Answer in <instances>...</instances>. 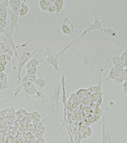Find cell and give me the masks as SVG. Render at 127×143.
<instances>
[{
	"instance_id": "cell-43",
	"label": "cell",
	"mask_w": 127,
	"mask_h": 143,
	"mask_svg": "<svg viewBox=\"0 0 127 143\" xmlns=\"http://www.w3.org/2000/svg\"><path fill=\"white\" fill-rule=\"evenodd\" d=\"M2 28H0V35L2 34Z\"/></svg>"
},
{
	"instance_id": "cell-26",
	"label": "cell",
	"mask_w": 127,
	"mask_h": 143,
	"mask_svg": "<svg viewBox=\"0 0 127 143\" xmlns=\"http://www.w3.org/2000/svg\"><path fill=\"white\" fill-rule=\"evenodd\" d=\"M120 58L122 61L125 64L127 61V53L126 50H124V51L122 53V55L120 56Z\"/></svg>"
},
{
	"instance_id": "cell-28",
	"label": "cell",
	"mask_w": 127,
	"mask_h": 143,
	"mask_svg": "<svg viewBox=\"0 0 127 143\" xmlns=\"http://www.w3.org/2000/svg\"><path fill=\"white\" fill-rule=\"evenodd\" d=\"M47 120V118H45L44 120H43V121H42L41 122L38 123L36 125H34V129L35 131H38L39 130L41 127L42 125H43V124L44 123V122H46V120Z\"/></svg>"
},
{
	"instance_id": "cell-33",
	"label": "cell",
	"mask_w": 127,
	"mask_h": 143,
	"mask_svg": "<svg viewBox=\"0 0 127 143\" xmlns=\"http://www.w3.org/2000/svg\"><path fill=\"white\" fill-rule=\"evenodd\" d=\"M14 138L12 136H9L7 137V138L6 139V143H14Z\"/></svg>"
},
{
	"instance_id": "cell-18",
	"label": "cell",
	"mask_w": 127,
	"mask_h": 143,
	"mask_svg": "<svg viewBox=\"0 0 127 143\" xmlns=\"http://www.w3.org/2000/svg\"><path fill=\"white\" fill-rule=\"evenodd\" d=\"M112 63H113L114 65L115 66H121L122 68H124L125 66L124 63L120 59V57H113L112 59Z\"/></svg>"
},
{
	"instance_id": "cell-29",
	"label": "cell",
	"mask_w": 127,
	"mask_h": 143,
	"mask_svg": "<svg viewBox=\"0 0 127 143\" xmlns=\"http://www.w3.org/2000/svg\"><path fill=\"white\" fill-rule=\"evenodd\" d=\"M32 114H33L34 118H36L41 119L42 117L45 115L44 114H43H43H41L40 113H39L38 112H36V111H34L32 112Z\"/></svg>"
},
{
	"instance_id": "cell-35",
	"label": "cell",
	"mask_w": 127,
	"mask_h": 143,
	"mask_svg": "<svg viewBox=\"0 0 127 143\" xmlns=\"http://www.w3.org/2000/svg\"><path fill=\"white\" fill-rule=\"evenodd\" d=\"M41 119L34 118L33 120L32 121V123H33L34 125H36V124H38V123H40V121H41Z\"/></svg>"
},
{
	"instance_id": "cell-23",
	"label": "cell",
	"mask_w": 127,
	"mask_h": 143,
	"mask_svg": "<svg viewBox=\"0 0 127 143\" xmlns=\"http://www.w3.org/2000/svg\"><path fill=\"white\" fill-rule=\"evenodd\" d=\"M126 81V80L122 76H118L114 80V82L116 84L122 83L123 82H124Z\"/></svg>"
},
{
	"instance_id": "cell-48",
	"label": "cell",
	"mask_w": 127,
	"mask_h": 143,
	"mask_svg": "<svg viewBox=\"0 0 127 143\" xmlns=\"http://www.w3.org/2000/svg\"><path fill=\"white\" fill-rule=\"evenodd\" d=\"M0 143H2V142H0Z\"/></svg>"
},
{
	"instance_id": "cell-25",
	"label": "cell",
	"mask_w": 127,
	"mask_h": 143,
	"mask_svg": "<svg viewBox=\"0 0 127 143\" xmlns=\"http://www.w3.org/2000/svg\"><path fill=\"white\" fill-rule=\"evenodd\" d=\"M21 2L22 1L20 0H10L8 1V5L12 8L16 4L21 3Z\"/></svg>"
},
{
	"instance_id": "cell-24",
	"label": "cell",
	"mask_w": 127,
	"mask_h": 143,
	"mask_svg": "<svg viewBox=\"0 0 127 143\" xmlns=\"http://www.w3.org/2000/svg\"><path fill=\"white\" fill-rule=\"evenodd\" d=\"M39 7L42 11H48V6L46 5L42 2V0H41L39 3Z\"/></svg>"
},
{
	"instance_id": "cell-30",
	"label": "cell",
	"mask_w": 127,
	"mask_h": 143,
	"mask_svg": "<svg viewBox=\"0 0 127 143\" xmlns=\"http://www.w3.org/2000/svg\"><path fill=\"white\" fill-rule=\"evenodd\" d=\"M48 11L50 13L56 12V8L54 3L49 6L48 9Z\"/></svg>"
},
{
	"instance_id": "cell-21",
	"label": "cell",
	"mask_w": 127,
	"mask_h": 143,
	"mask_svg": "<svg viewBox=\"0 0 127 143\" xmlns=\"http://www.w3.org/2000/svg\"><path fill=\"white\" fill-rule=\"evenodd\" d=\"M35 95H36L35 96H34V98L40 99L41 100H42V101L43 102H46V95H44V93L42 91H38L37 90Z\"/></svg>"
},
{
	"instance_id": "cell-39",
	"label": "cell",
	"mask_w": 127,
	"mask_h": 143,
	"mask_svg": "<svg viewBox=\"0 0 127 143\" xmlns=\"http://www.w3.org/2000/svg\"><path fill=\"white\" fill-rule=\"evenodd\" d=\"M39 143H46V140L44 139V138L42 137L40 138V139H38Z\"/></svg>"
},
{
	"instance_id": "cell-1",
	"label": "cell",
	"mask_w": 127,
	"mask_h": 143,
	"mask_svg": "<svg viewBox=\"0 0 127 143\" xmlns=\"http://www.w3.org/2000/svg\"><path fill=\"white\" fill-rule=\"evenodd\" d=\"M50 86V98L48 113L50 114L54 123L58 126L59 120V103L60 98V85L52 84Z\"/></svg>"
},
{
	"instance_id": "cell-41",
	"label": "cell",
	"mask_w": 127,
	"mask_h": 143,
	"mask_svg": "<svg viewBox=\"0 0 127 143\" xmlns=\"http://www.w3.org/2000/svg\"><path fill=\"white\" fill-rule=\"evenodd\" d=\"M31 143H39V142H38V139H34V140L32 142H31Z\"/></svg>"
},
{
	"instance_id": "cell-6",
	"label": "cell",
	"mask_w": 127,
	"mask_h": 143,
	"mask_svg": "<svg viewBox=\"0 0 127 143\" xmlns=\"http://www.w3.org/2000/svg\"><path fill=\"white\" fill-rule=\"evenodd\" d=\"M61 29L64 34L70 36L72 40V33L74 31V25L68 17H65L63 23L61 26Z\"/></svg>"
},
{
	"instance_id": "cell-47",
	"label": "cell",
	"mask_w": 127,
	"mask_h": 143,
	"mask_svg": "<svg viewBox=\"0 0 127 143\" xmlns=\"http://www.w3.org/2000/svg\"><path fill=\"white\" fill-rule=\"evenodd\" d=\"M126 100H127V98H126Z\"/></svg>"
},
{
	"instance_id": "cell-46",
	"label": "cell",
	"mask_w": 127,
	"mask_h": 143,
	"mask_svg": "<svg viewBox=\"0 0 127 143\" xmlns=\"http://www.w3.org/2000/svg\"><path fill=\"white\" fill-rule=\"evenodd\" d=\"M126 65H127V62H126V63L125 64V66H126Z\"/></svg>"
},
{
	"instance_id": "cell-40",
	"label": "cell",
	"mask_w": 127,
	"mask_h": 143,
	"mask_svg": "<svg viewBox=\"0 0 127 143\" xmlns=\"http://www.w3.org/2000/svg\"><path fill=\"white\" fill-rule=\"evenodd\" d=\"M13 98L14 97L11 95H0V99L3 98Z\"/></svg>"
},
{
	"instance_id": "cell-10",
	"label": "cell",
	"mask_w": 127,
	"mask_h": 143,
	"mask_svg": "<svg viewBox=\"0 0 127 143\" xmlns=\"http://www.w3.org/2000/svg\"><path fill=\"white\" fill-rule=\"evenodd\" d=\"M45 59H42L41 61H39L35 57L33 58H32L29 60L26 65V68L27 69L33 67H37V66L39 65L40 62H42L44 61Z\"/></svg>"
},
{
	"instance_id": "cell-2",
	"label": "cell",
	"mask_w": 127,
	"mask_h": 143,
	"mask_svg": "<svg viewBox=\"0 0 127 143\" xmlns=\"http://www.w3.org/2000/svg\"><path fill=\"white\" fill-rule=\"evenodd\" d=\"M39 46H38L37 48L35 49L32 52H24L21 56L19 58V64L18 66V82L19 83L21 80V71L22 69V68L27 63L28 61H29L30 58L33 56L36 53L38 52L39 50Z\"/></svg>"
},
{
	"instance_id": "cell-22",
	"label": "cell",
	"mask_w": 127,
	"mask_h": 143,
	"mask_svg": "<svg viewBox=\"0 0 127 143\" xmlns=\"http://www.w3.org/2000/svg\"><path fill=\"white\" fill-rule=\"evenodd\" d=\"M38 68L37 67H33L27 69L26 73L27 74L30 75H36L38 72Z\"/></svg>"
},
{
	"instance_id": "cell-15",
	"label": "cell",
	"mask_w": 127,
	"mask_h": 143,
	"mask_svg": "<svg viewBox=\"0 0 127 143\" xmlns=\"http://www.w3.org/2000/svg\"><path fill=\"white\" fill-rule=\"evenodd\" d=\"M26 95H34L36 94L37 89L35 87L34 84H33L30 87L22 89Z\"/></svg>"
},
{
	"instance_id": "cell-14",
	"label": "cell",
	"mask_w": 127,
	"mask_h": 143,
	"mask_svg": "<svg viewBox=\"0 0 127 143\" xmlns=\"http://www.w3.org/2000/svg\"><path fill=\"white\" fill-rule=\"evenodd\" d=\"M26 0H24L22 5V7L20 11L19 16L24 17L28 14L29 11V7L27 4H26Z\"/></svg>"
},
{
	"instance_id": "cell-8",
	"label": "cell",
	"mask_w": 127,
	"mask_h": 143,
	"mask_svg": "<svg viewBox=\"0 0 127 143\" xmlns=\"http://www.w3.org/2000/svg\"><path fill=\"white\" fill-rule=\"evenodd\" d=\"M8 12L10 15V25L11 28V33H12L14 29L18 31L19 29V25L18 24L19 15H16L12 12L11 11H8Z\"/></svg>"
},
{
	"instance_id": "cell-31",
	"label": "cell",
	"mask_w": 127,
	"mask_h": 143,
	"mask_svg": "<svg viewBox=\"0 0 127 143\" xmlns=\"http://www.w3.org/2000/svg\"><path fill=\"white\" fill-rule=\"evenodd\" d=\"M26 120L30 122H32L34 118L33 114L31 112H28L26 114Z\"/></svg>"
},
{
	"instance_id": "cell-12",
	"label": "cell",
	"mask_w": 127,
	"mask_h": 143,
	"mask_svg": "<svg viewBox=\"0 0 127 143\" xmlns=\"http://www.w3.org/2000/svg\"><path fill=\"white\" fill-rule=\"evenodd\" d=\"M119 76V74L117 71L113 67L110 69L108 76H107L106 78H105L104 80L106 81L110 80H114L115 78H116Z\"/></svg>"
},
{
	"instance_id": "cell-11",
	"label": "cell",
	"mask_w": 127,
	"mask_h": 143,
	"mask_svg": "<svg viewBox=\"0 0 127 143\" xmlns=\"http://www.w3.org/2000/svg\"><path fill=\"white\" fill-rule=\"evenodd\" d=\"M99 30L102 31L103 33L108 36H110V37L114 38L118 37V33L117 32L114 30L111 27H108L107 28H101V29H100Z\"/></svg>"
},
{
	"instance_id": "cell-42",
	"label": "cell",
	"mask_w": 127,
	"mask_h": 143,
	"mask_svg": "<svg viewBox=\"0 0 127 143\" xmlns=\"http://www.w3.org/2000/svg\"><path fill=\"white\" fill-rule=\"evenodd\" d=\"M123 92L124 93H127V87L126 88V89L123 90Z\"/></svg>"
},
{
	"instance_id": "cell-5",
	"label": "cell",
	"mask_w": 127,
	"mask_h": 143,
	"mask_svg": "<svg viewBox=\"0 0 127 143\" xmlns=\"http://www.w3.org/2000/svg\"><path fill=\"white\" fill-rule=\"evenodd\" d=\"M4 32L5 33V35L4 36H0V38L2 39L3 43H4L5 45L10 47V48L12 50L16 56L19 59L20 57L18 56V53L17 52V47L16 46L13 39L12 33H7L5 30Z\"/></svg>"
},
{
	"instance_id": "cell-37",
	"label": "cell",
	"mask_w": 127,
	"mask_h": 143,
	"mask_svg": "<svg viewBox=\"0 0 127 143\" xmlns=\"http://www.w3.org/2000/svg\"><path fill=\"white\" fill-rule=\"evenodd\" d=\"M19 112L21 113V114L22 115H26V114H27V112L26 111V110L24 109H22L20 108L19 109Z\"/></svg>"
},
{
	"instance_id": "cell-3",
	"label": "cell",
	"mask_w": 127,
	"mask_h": 143,
	"mask_svg": "<svg viewBox=\"0 0 127 143\" xmlns=\"http://www.w3.org/2000/svg\"><path fill=\"white\" fill-rule=\"evenodd\" d=\"M61 84H62V95L61 96L62 100V104L64 107L63 118L62 120V124L60 130H61L63 128L64 125H65L66 121V93L65 87V78L64 74H63L62 75V79H61Z\"/></svg>"
},
{
	"instance_id": "cell-17",
	"label": "cell",
	"mask_w": 127,
	"mask_h": 143,
	"mask_svg": "<svg viewBox=\"0 0 127 143\" xmlns=\"http://www.w3.org/2000/svg\"><path fill=\"white\" fill-rule=\"evenodd\" d=\"M0 81L2 83L4 89L7 88L8 86V81L7 76L5 73L2 72L0 73Z\"/></svg>"
},
{
	"instance_id": "cell-19",
	"label": "cell",
	"mask_w": 127,
	"mask_h": 143,
	"mask_svg": "<svg viewBox=\"0 0 127 143\" xmlns=\"http://www.w3.org/2000/svg\"><path fill=\"white\" fill-rule=\"evenodd\" d=\"M36 78V75H30L26 74L21 79L20 82L18 84H20V83L26 82V81H30L34 82Z\"/></svg>"
},
{
	"instance_id": "cell-13",
	"label": "cell",
	"mask_w": 127,
	"mask_h": 143,
	"mask_svg": "<svg viewBox=\"0 0 127 143\" xmlns=\"http://www.w3.org/2000/svg\"><path fill=\"white\" fill-rule=\"evenodd\" d=\"M34 84L38 86L41 89H43L46 86L50 85V83L48 82L43 78H36L33 82Z\"/></svg>"
},
{
	"instance_id": "cell-4",
	"label": "cell",
	"mask_w": 127,
	"mask_h": 143,
	"mask_svg": "<svg viewBox=\"0 0 127 143\" xmlns=\"http://www.w3.org/2000/svg\"><path fill=\"white\" fill-rule=\"evenodd\" d=\"M44 49L46 50V57L44 58V65L50 64L52 66L56 72H59L60 71V68L58 66V60L55 57L52 55V51L50 50V48L47 46H44Z\"/></svg>"
},
{
	"instance_id": "cell-34",
	"label": "cell",
	"mask_w": 127,
	"mask_h": 143,
	"mask_svg": "<svg viewBox=\"0 0 127 143\" xmlns=\"http://www.w3.org/2000/svg\"><path fill=\"white\" fill-rule=\"evenodd\" d=\"M42 136H42L38 131H35V132L34 134V137L36 139H38Z\"/></svg>"
},
{
	"instance_id": "cell-20",
	"label": "cell",
	"mask_w": 127,
	"mask_h": 143,
	"mask_svg": "<svg viewBox=\"0 0 127 143\" xmlns=\"http://www.w3.org/2000/svg\"><path fill=\"white\" fill-rule=\"evenodd\" d=\"M22 2L21 3H19L16 4L14 6H13L12 8V10L11 11L12 12L14 13V14H15L19 16L20 11V10L21 7H22Z\"/></svg>"
},
{
	"instance_id": "cell-7",
	"label": "cell",
	"mask_w": 127,
	"mask_h": 143,
	"mask_svg": "<svg viewBox=\"0 0 127 143\" xmlns=\"http://www.w3.org/2000/svg\"><path fill=\"white\" fill-rule=\"evenodd\" d=\"M102 143H114L106 123H102V133L101 136Z\"/></svg>"
},
{
	"instance_id": "cell-44",
	"label": "cell",
	"mask_w": 127,
	"mask_h": 143,
	"mask_svg": "<svg viewBox=\"0 0 127 143\" xmlns=\"http://www.w3.org/2000/svg\"><path fill=\"white\" fill-rule=\"evenodd\" d=\"M72 143L70 141H69V142H65V143Z\"/></svg>"
},
{
	"instance_id": "cell-38",
	"label": "cell",
	"mask_w": 127,
	"mask_h": 143,
	"mask_svg": "<svg viewBox=\"0 0 127 143\" xmlns=\"http://www.w3.org/2000/svg\"><path fill=\"white\" fill-rule=\"evenodd\" d=\"M122 76L126 79L127 80V69H124L123 73L122 74Z\"/></svg>"
},
{
	"instance_id": "cell-27",
	"label": "cell",
	"mask_w": 127,
	"mask_h": 143,
	"mask_svg": "<svg viewBox=\"0 0 127 143\" xmlns=\"http://www.w3.org/2000/svg\"><path fill=\"white\" fill-rule=\"evenodd\" d=\"M114 68L117 71L118 74H119V76H122V73H123V72L124 69H123V68L121 66H115L114 65Z\"/></svg>"
},
{
	"instance_id": "cell-9",
	"label": "cell",
	"mask_w": 127,
	"mask_h": 143,
	"mask_svg": "<svg viewBox=\"0 0 127 143\" xmlns=\"http://www.w3.org/2000/svg\"><path fill=\"white\" fill-rule=\"evenodd\" d=\"M106 20L105 19V20L100 21L98 17H97L96 14L95 13V18H94V23L91 24L88 22V27L87 28V29H86L87 33L92 31V30H99L100 29L102 28V24L104 23Z\"/></svg>"
},
{
	"instance_id": "cell-45",
	"label": "cell",
	"mask_w": 127,
	"mask_h": 143,
	"mask_svg": "<svg viewBox=\"0 0 127 143\" xmlns=\"http://www.w3.org/2000/svg\"><path fill=\"white\" fill-rule=\"evenodd\" d=\"M126 52H127V48H126Z\"/></svg>"
},
{
	"instance_id": "cell-16",
	"label": "cell",
	"mask_w": 127,
	"mask_h": 143,
	"mask_svg": "<svg viewBox=\"0 0 127 143\" xmlns=\"http://www.w3.org/2000/svg\"><path fill=\"white\" fill-rule=\"evenodd\" d=\"M56 8V13H58L62 10L64 6V0H55L54 3Z\"/></svg>"
},
{
	"instance_id": "cell-36",
	"label": "cell",
	"mask_w": 127,
	"mask_h": 143,
	"mask_svg": "<svg viewBox=\"0 0 127 143\" xmlns=\"http://www.w3.org/2000/svg\"><path fill=\"white\" fill-rule=\"evenodd\" d=\"M8 109H4L0 111V118L3 117L4 116L6 115V113L7 112H8Z\"/></svg>"
},
{
	"instance_id": "cell-32",
	"label": "cell",
	"mask_w": 127,
	"mask_h": 143,
	"mask_svg": "<svg viewBox=\"0 0 127 143\" xmlns=\"http://www.w3.org/2000/svg\"><path fill=\"white\" fill-rule=\"evenodd\" d=\"M46 130H47V129H46V127L44 125H43L41 127V128L38 131L42 136H43V135L45 134L46 131Z\"/></svg>"
}]
</instances>
